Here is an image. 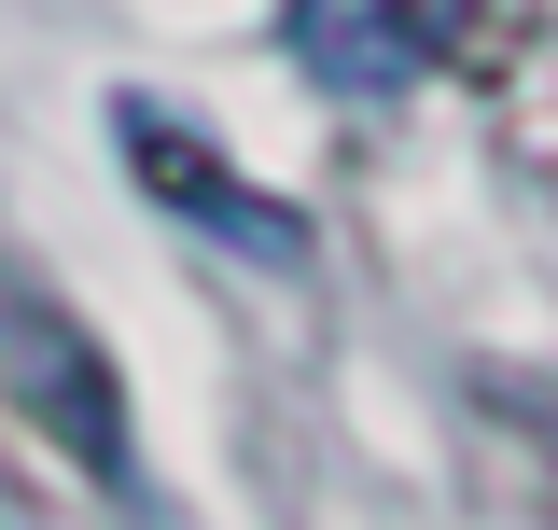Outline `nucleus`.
<instances>
[{
	"label": "nucleus",
	"instance_id": "1",
	"mask_svg": "<svg viewBox=\"0 0 558 530\" xmlns=\"http://www.w3.org/2000/svg\"><path fill=\"white\" fill-rule=\"evenodd\" d=\"M0 392H14V419H28L98 503H126V489H140V433H126V377H112V349L70 322V293L14 279V265H0Z\"/></svg>",
	"mask_w": 558,
	"mask_h": 530
},
{
	"label": "nucleus",
	"instance_id": "2",
	"mask_svg": "<svg viewBox=\"0 0 558 530\" xmlns=\"http://www.w3.org/2000/svg\"><path fill=\"white\" fill-rule=\"evenodd\" d=\"M502 0H279V43L322 98H405L488 43Z\"/></svg>",
	"mask_w": 558,
	"mask_h": 530
},
{
	"label": "nucleus",
	"instance_id": "3",
	"mask_svg": "<svg viewBox=\"0 0 558 530\" xmlns=\"http://www.w3.org/2000/svg\"><path fill=\"white\" fill-rule=\"evenodd\" d=\"M112 154H126V182L168 224H209L223 252H252V265H307V209L266 196L252 168H223V140L182 127V112H154V98H112Z\"/></svg>",
	"mask_w": 558,
	"mask_h": 530
}]
</instances>
